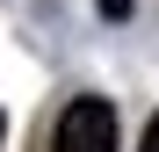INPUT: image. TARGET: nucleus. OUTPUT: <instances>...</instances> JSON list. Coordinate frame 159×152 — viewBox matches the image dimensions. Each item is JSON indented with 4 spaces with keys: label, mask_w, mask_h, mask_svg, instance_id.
<instances>
[{
    "label": "nucleus",
    "mask_w": 159,
    "mask_h": 152,
    "mask_svg": "<svg viewBox=\"0 0 159 152\" xmlns=\"http://www.w3.org/2000/svg\"><path fill=\"white\" fill-rule=\"evenodd\" d=\"M51 152H116V109L101 94H80L58 109V131H51Z\"/></svg>",
    "instance_id": "1"
},
{
    "label": "nucleus",
    "mask_w": 159,
    "mask_h": 152,
    "mask_svg": "<svg viewBox=\"0 0 159 152\" xmlns=\"http://www.w3.org/2000/svg\"><path fill=\"white\" fill-rule=\"evenodd\" d=\"M138 152H159V116L145 123V145H138Z\"/></svg>",
    "instance_id": "2"
},
{
    "label": "nucleus",
    "mask_w": 159,
    "mask_h": 152,
    "mask_svg": "<svg viewBox=\"0 0 159 152\" xmlns=\"http://www.w3.org/2000/svg\"><path fill=\"white\" fill-rule=\"evenodd\" d=\"M0 138H7V116H0Z\"/></svg>",
    "instance_id": "3"
}]
</instances>
